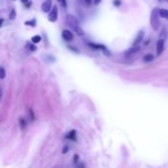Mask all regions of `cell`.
<instances>
[{"label": "cell", "instance_id": "6da1fadb", "mask_svg": "<svg viewBox=\"0 0 168 168\" xmlns=\"http://www.w3.org/2000/svg\"><path fill=\"white\" fill-rule=\"evenodd\" d=\"M150 25L154 31H157L160 26L159 21V9L153 8L150 13Z\"/></svg>", "mask_w": 168, "mask_h": 168}, {"label": "cell", "instance_id": "7a4b0ae2", "mask_svg": "<svg viewBox=\"0 0 168 168\" xmlns=\"http://www.w3.org/2000/svg\"><path fill=\"white\" fill-rule=\"evenodd\" d=\"M65 23H66V25H67L68 27H70L72 30H76L77 27H79L78 26V23H79V21L76 19V18L74 17L73 15H71V14H68V15H66V18H65Z\"/></svg>", "mask_w": 168, "mask_h": 168}, {"label": "cell", "instance_id": "3957f363", "mask_svg": "<svg viewBox=\"0 0 168 168\" xmlns=\"http://www.w3.org/2000/svg\"><path fill=\"white\" fill-rule=\"evenodd\" d=\"M57 17H58V8H57L56 5H54L50 12L49 13V15H48V19H49L50 22L54 23L56 22Z\"/></svg>", "mask_w": 168, "mask_h": 168}, {"label": "cell", "instance_id": "277c9868", "mask_svg": "<svg viewBox=\"0 0 168 168\" xmlns=\"http://www.w3.org/2000/svg\"><path fill=\"white\" fill-rule=\"evenodd\" d=\"M52 8V0H46L45 2H43L42 6H41V9H42V11L44 13H50Z\"/></svg>", "mask_w": 168, "mask_h": 168}, {"label": "cell", "instance_id": "5b68a950", "mask_svg": "<svg viewBox=\"0 0 168 168\" xmlns=\"http://www.w3.org/2000/svg\"><path fill=\"white\" fill-rule=\"evenodd\" d=\"M164 44H165L164 40L158 39L157 43H156V54H157V56H160L163 52V50H164Z\"/></svg>", "mask_w": 168, "mask_h": 168}, {"label": "cell", "instance_id": "8992f818", "mask_svg": "<svg viewBox=\"0 0 168 168\" xmlns=\"http://www.w3.org/2000/svg\"><path fill=\"white\" fill-rule=\"evenodd\" d=\"M87 45L89 46V47L91 48V49H93V50H103V52H105L107 54H108V50L107 49H106V47L104 45H101V44H95V43H88Z\"/></svg>", "mask_w": 168, "mask_h": 168}, {"label": "cell", "instance_id": "52a82bcc", "mask_svg": "<svg viewBox=\"0 0 168 168\" xmlns=\"http://www.w3.org/2000/svg\"><path fill=\"white\" fill-rule=\"evenodd\" d=\"M61 37L66 42H70V41L73 40V34L71 33L69 30H63V33H61Z\"/></svg>", "mask_w": 168, "mask_h": 168}, {"label": "cell", "instance_id": "ba28073f", "mask_svg": "<svg viewBox=\"0 0 168 168\" xmlns=\"http://www.w3.org/2000/svg\"><path fill=\"white\" fill-rule=\"evenodd\" d=\"M144 31H139V34H137V38L135 39V41H133V47H137V46L141 43V41L144 40Z\"/></svg>", "mask_w": 168, "mask_h": 168}, {"label": "cell", "instance_id": "9c48e42d", "mask_svg": "<svg viewBox=\"0 0 168 168\" xmlns=\"http://www.w3.org/2000/svg\"><path fill=\"white\" fill-rule=\"evenodd\" d=\"M65 139H69V140H72V141H75L76 139H77L76 131H75V130L70 131V132L65 135Z\"/></svg>", "mask_w": 168, "mask_h": 168}, {"label": "cell", "instance_id": "30bf717a", "mask_svg": "<svg viewBox=\"0 0 168 168\" xmlns=\"http://www.w3.org/2000/svg\"><path fill=\"white\" fill-rule=\"evenodd\" d=\"M154 59V56L153 54H146V56H144V58H142V61H144L146 63H151Z\"/></svg>", "mask_w": 168, "mask_h": 168}, {"label": "cell", "instance_id": "8fae6325", "mask_svg": "<svg viewBox=\"0 0 168 168\" xmlns=\"http://www.w3.org/2000/svg\"><path fill=\"white\" fill-rule=\"evenodd\" d=\"M139 50V47H133V48H131L130 50H128L126 52V56H131V54H135V52H137Z\"/></svg>", "mask_w": 168, "mask_h": 168}, {"label": "cell", "instance_id": "7c38bea8", "mask_svg": "<svg viewBox=\"0 0 168 168\" xmlns=\"http://www.w3.org/2000/svg\"><path fill=\"white\" fill-rule=\"evenodd\" d=\"M159 16L168 20V10L167 9H159Z\"/></svg>", "mask_w": 168, "mask_h": 168}, {"label": "cell", "instance_id": "4fadbf2b", "mask_svg": "<svg viewBox=\"0 0 168 168\" xmlns=\"http://www.w3.org/2000/svg\"><path fill=\"white\" fill-rule=\"evenodd\" d=\"M26 48L30 50V52H35V50H37V47L35 46V44H33V43H27Z\"/></svg>", "mask_w": 168, "mask_h": 168}, {"label": "cell", "instance_id": "5bb4252c", "mask_svg": "<svg viewBox=\"0 0 168 168\" xmlns=\"http://www.w3.org/2000/svg\"><path fill=\"white\" fill-rule=\"evenodd\" d=\"M31 41H32V43L33 44H38V43H40L41 41H42V37H41L40 35H36V36L32 37Z\"/></svg>", "mask_w": 168, "mask_h": 168}, {"label": "cell", "instance_id": "9a60e30c", "mask_svg": "<svg viewBox=\"0 0 168 168\" xmlns=\"http://www.w3.org/2000/svg\"><path fill=\"white\" fill-rule=\"evenodd\" d=\"M19 125H20V128L22 129V130H25L27 127V123H26V120L23 119V118H20L19 119Z\"/></svg>", "mask_w": 168, "mask_h": 168}, {"label": "cell", "instance_id": "2e32d148", "mask_svg": "<svg viewBox=\"0 0 168 168\" xmlns=\"http://www.w3.org/2000/svg\"><path fill=\"white\" fill-rule=\"evenodd\" d=\"M25 25H26V26L36 27V25H37V20H36V19H32V20H30V21H26V22H25Z\"/></svg>", "mask_w": 168, "mask_h": 168}, {"label": "cell", "instance_id": "e0dca14e", "mask_svg": "<svg viewBox=\"0 0 168 168\" xmlns=\"http://www.w3.org/2000/svg\"><path fill=\"white\" fill-rule=\"evenodd\" d=\"M6 76V71L3 67L0 66V79H4Z\"/></svg>", "mask_w": 168, "mask_h": 168}, {"label": "cell", "instance_id": "ac0fdd59", "mask_svg": "<svg viewBox=\"0 0 168 168\" xmlns=\"http://www.w3.org/2000/svg\"><path fill=\"white\" fill-rule=\"evenodd\" d=\"M15 18H16V10H15V9H13V10L10 12V15H9V19H10V20H14Z\"/></svg>", "mask_w": 168, "mask_h": 168}, {"label": "cell", "instance_id": "d6986e66", "mask_svg": "<svg viewBox=\"0 0 168 168\" xmlns=\"http://www.w3.org/2000/svg\"><path fill=\"white\" fill-rule=\"evenodd\" d=\"M75 32L77 33V35H79V36H83L84 35V32H83V30H82L80 27H77L76 30H75Z\"/></svg>", "mask_w": 168, "mask_h": 168}, {"label": "cell", "instance_id": "ffe728a7", "mask_svg": "<svg viewBox=\"0 0 168 168\" xmlns=\"http://www.w3.org/2000/svg\"><path fill=\"white\" fill-rule=\"evenodd\" d=\"M57 1H58V3L61 4L63 8H66V6H67V2H66V0H57Z\"/></svg>", "mask_w": 168, "mask_h": 168}, {"label": "cell", "instance_id": "44dd1931", "mask_svg": "<svg viewBox=\"0 0 168 168\" xmlns=\"http://www.w3.org/2000/svg\"><path fill=\"white\" fill-rule=\"evenodd\" d=\"M113 4H114L115 7H120L122 4V1L121 0H114V1H113Z\"/></svg>", "mask_w": 168, "mask_h": 168}, {"label": "cell", "instance_id": "7402d4cb", "mask_svg": "<svg viewBox=\"0 0 168 168\" xmlns=\"http://www.w3.org/2000/svg\"><path fill=\"white\" fill-rule=\"evenodd\" d=\"M29 114H30V116H31V121H34V120H35V116H34V113L31 109H29Z\"/></svg>", "mask_w": 168, "mask_h": 168}, {"label": "cell", "instance_id": "603a6c76", "mask_svg": "<svg viewBox=\"0 0 168 168\" xmlns=\"http://www.w3.org/2000/svg\"><path fill=\"white\" fill-rule=\"evenodd\" d=\"M84 2H85V4H86L87 6H91L92 5V2H93V0H84Z\"/></svg>", "mask_w": 168, "mask_h": 168}, {"label": "cell", "instance_id": "cb8c5ba5", "mask_svg": "<svg viewBox=\"0 0 168 168\" xmlns=\"http://www.w3.org/2000/svg\"><path fill=\"white\" fill-rule=\"evenodd\" d=\"M67 48L69 50H73V52H78V50L76 49V48H74V47H71V46H67Z\"/></svg>", "mask_w": 168, "mask_h": 168}, {"label": "cell", "instance_id": "d4e9b609", "mask_svg": "<svg viewBox=\"0 0 168 168\" xmlns=\"http://www.w3.org/2000/svg\"><path fill=\"white\" fill-rule=\"evenodd\" d=\"M31 4H32V1H31V0H30V1L28 2V3L25 4V7H26V8H30V7H31Z\"/></svg>", "mask_w": 168, "mask_h": 168}, {"label": "cell", "instance_id": "484cf974", "mask_svg": "<svg viewBox=\"0 0 168 168\" xmlns=\"http://www.w3.org/2000/svg\"><path fill=\"white\" fill-rule=\"evenodd\" d=\"M102 0H94V5H99Z\"/></svg>", "mask_w": 168, "mask_h": 168}, {"label": "cell", "instance_id": "4316f807", "mask_svg": "<svg viewBox=\"0 0 168 168\" xmlns=\"http://www.w3.org/2000/svg\"><path fill=\"white\" fill-rule=\"evenodd\" d=\"M67 150H68V146H66L63 148V153H66V152H67Z\"/></svg>", "mask_w": 168, "mask_h": 168}, {"label": "cell", "instance_id": "83f0119b", "mask_svg": "<svg viewBox=\"0 0 168 168\" xmlns=\"http://www.w3.org/2000/svg\"><path fill=\"white\" fill-rule=\"evenodd\" d=\"M29 1H30V0H21V2H22L23 4H27Z\"/></svg>", "mask_w": 168, "mask_h": 168}, {"label": "cell", "instance_id": "f1b7e54d", "mask_svg": "<svg viewBox=\"0 0 168 168\" xmlns=\"http://www.w3.org/2000/svg\"><path fill=\"white\" fill-rule=\"evenodd\" d=\"M3 22H4L3 19H0V28H1V26L3 25Z\"/></svg>", "mask_w": 168, "mask_h": 168}, {"label": "cell", "instance_id": "f546056e", "mask_svg": "<svg viewBox=\"0 0 168 168\" xmlns=\"http://www.w3.org/2000/svg\"><path fill=\"white\" fill-rule=\"evenodd\" d=\"M2 98V90H1V88H0V99Z\"/></svg>", "mask_w": 168, "mask_h": 168}, {"label": "cell", "instance_id": "4dcf8cb0", "mask_svg": "<svg viewBox=\"0 0 168 168\" xmlns=\"http://www.w3.org/2000/svg\"><path fill=\"white\" fill-rule=\"evenodd\" d=\"M79 168H80V166H79ZM81 168H84V165H82V166H81Z\"/></svg>", "mask_w": 168, "mask_h": 168}]
</instances>
